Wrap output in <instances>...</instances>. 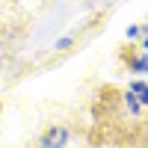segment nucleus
<instances>
[{
  "mask_svg": "<svg viewBox=\"0 0 148 148\" xmlns=\"http://www.w3.org/2000/svg\"><path fill=\"white\" fill-rule=\"evenodd\" d=\"M62 142H65V130L59 127V130H51V133H47V139H45V148H59Z\"/></svg>",
  "mask_w": 148,
  "mask_h": 148,
  "instance_id": "obj_1",
  "label": "nucleus"
},
{
  "mask_svg": "<svg viewBox=\"0 0 148 148\" xmlns=\"http://www.w3.org/2000/svg\"><path fill=\"white\" fill-rule=\"evenodd\" d=\"M133 92H139V101H148V92H145V86H142V83L133 86Z\"/></svg>",
  "mask_w": 148,
  "mask_h": 148,
  "instance_id": "obj_2",
  "label": "nucleus"
}]
</instances>
